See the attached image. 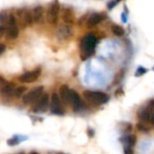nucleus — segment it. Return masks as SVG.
I'll return each instance as SVG.
<instances>
[{
    "instance_id": "1",
    "label": "nucleus",
    "mask_w": 154,
    "mask_h": 154,
    "mask_svg": "<svg viewBox=\"0 0 154 154\" xmlns=\"http://www.w3.org/2000/svg\"><path fill=\"white\" fill-rule=\"evenodd\" d=\"M60 94L61 99L66 104L70 105L75 112H79L84 107L85 105L80 99V97L79 96V94L75 90L69 88L67 85H63L60 87Z\"/></svg>"
},
{
    "instance_id": "2",
    "label": "nucleus",
    "mask_w": 154,
    "mask_h": 154,
    "mask_svg": "<svg viewBox=\"0 0 154 154\" xmlns=\"http://www.w3.org/2000/svg\"><path fill=\"white\" fill-rule=\"evenodd\" d=\"M97 37L93 32H89L84 36L80 44L82 60L89 58L94 53L95 48L97 46Z\"/></svg>"
},
{
    "instance_id": "3",
    "label": "nucleus",
    "mask_w": 154,
    "mask_h": 154,
    "mask_svg": "<svg viewBox=\"0 0 154 154\" xmlns=\"http://www.w3.org/2000/svg\"><path fill=\"white\" fill-rule=\"evenodd\" d=\"M84 97L89 101L90 103L94 105H102L106 103L109 100L108 95H106L104 92L100 91H90V90H86L83 93Z\"/></svg>"
},
{
    "instance_id": "4",
    "label": "nucleus",
    "mask_w": 154,
    "mask_h": 154,
    "mask_svg": "<svg viewBox=\"0 0 154 154\" xmlns=\"http://www.w3.org/2000/svg\"><path fill=\"white\" fill-rule=\"evenodd\" d=\"M43 90H44V88L42 86H39V87H35L34 88H32V90L24 94L23 97V104L29 105V104L34 103L43 94Z\"/></svg>"
},
{
    "instance_id": "5",
    "label": "nucleus",
    "mask_w": 154,
    "mask_h": 154,
    "mask_svg": "<svg viewBox=\"0 0 154 154\" xmlns=\"http://www.w3.org/2000/svg\"><path fill=\"white\" fill-rule=\"evenodd\" d=\"M59 12H60V4L58 1L51 3L48 8L47 12V21L51 24H56L59 19Z\"/></svg>"
},
{
    "instance_id": "6",
    "label": "nucleus",
    "mask_w": 154,
    "mask_h": 154,
    "mask_svg": "<svg viewBox=\"0 0 154 154\" xmlns=\"http://www.w3.org/2000/svg\"><path fill=\"white\" fill-rule=\"evenodd\" d=\"M49 106V96L47 94H42L36 101L33 106V112L41 113L45 112Z\"/></svg>"
},
{
    "instance_id": "7",
    "label": "nucleus",
    "mask_w": 154,
    "mask_h": 154,
    "mask_svg": "<svg viewBox=\"0 0 154 154\" xmlns=\"http://www.w3.org/2000/svg\"><path fill=\"white\" fill-rule=\"evenodd\" d=\"M41 75V69H36L32 71H27L23 74H22L18 79L22 83H32L38 79V78Z\"/></svg>"
},
{
    "instance_id": "8",
    "label": "nucleus",
    "mask_w": 154,
    "mask_h": 154,
    "mask_svg": "<svg viewBox=\"0 0 154 154\" xmlns=\"http://www.w3.org/2000/svg\"><path fill=\"white\" fill-rule=\"evenodd\" d=\"M51 111L52 114L55 115H63L64 114V109L61 106L60 103V97L58 96V94L53 93L51 95Z\"/></svg>"
},
{
    "instance_id": "9",
    "label": "nucleus",
    "mask_w": 154,
    "mask_h": 154,
    "mask_svg": "<svg viewBox=\"0 0 154 154\" xmlns=\"http://www.w3.org/2000/svg\"><path fill=\"white\" fill-rule=\"evenodd\" d=\"M14 88H14V85L13 83L8 82L4 78L0 77V94L13 95Z\"/></svg>"
},
{
    "instance_id": "10",
    "label": "nucleus",
    "mask_w": 154,
    "mask_h": 154,
    "mask_svg": "<svg viewBox=\"0 0 154 154\" xmlns=\"http://www.w3.org/2000/svg\"><path fill=\"white\" fill-rule=\"evenodd\" d=\"M105 14H99V13H94L92 14L88 20V26H94L97 25V23H99L100 22L103 21V19H105Z\"/></svg>"
},
{
    "instance_id": "11",
    "label": "nucleus",
    "mask_w": 154,
    "mask_h": 154,
    "mask_svg": "<svg viewBox=\"0 0 154 154\" xmlns=\"http://www.w3.org/2000/svg\"><path fill=\"white\" fill-rule=\"evenodd\" d=\"M33 21L36 23H42L43 22V8L42 5H38L33 9V12L32 13Z\"/></svg>"
},
{
    "instance_id": "12",
    "label": "nucleus",
    "mask_w": 154,
    "mask_h": 154,
    "mask_svg": "<svg viewBox=\"0 0 154 154\" xmlns=\"http://www.w3.org/2000/svg\"><path fill=\"white\" fill-rule=\"evenodd\" d=\"M72 33V30L71 27H69V25H64L60 27V29L58 30V36L60 39H68Z\"/></svg>"
},
{
    "instance_id": "13",
    "label": "nucleus",
    "mask_w": 154,
    "mask_h": 154,
    "mask_svg": "<svg viewBox=\"0 0 154 154\" xmlns=\"http://www.w3.org/2000/svg\"><path fill=\"white\" fill-rule=\"evenodd\" d=\"M62 19L67 23H71L74 21V12L71 8H65L62 14Z\"/></svg>"
},
{
    "instance_id": "14",
    "label": "nucleus",
    "mask_w": 154,
    "mask_h": 154,
    "mask_svg": "<svg viewBox=\"0 0 154 154\" xmlns=\"http://www.w3.org/2000/svg\"><path fill=\"white\" fill-rule=\"evenodd\" d=\"M5 33L8 39L10 40H14L16 39L18 37L19 34V28L15 25L14 26H9L6 30H5Z\"/></svg>"
},
{
    "instance_id": "15",
    "label": "nucleus",
    "mask_w": 154,
    "mask_h": 154,
    "mask_svg": "<svg viewBox=\"0 0 154 154\" xmlns=\"http://www.w3.org/2000/svg\"><path fill=\"white\" fill-rule=\"evenodd\" d=\"M26 91V88L23 87V86H20V87H17L14 88V92H13V96H14L15 97H21L22 96L24 95Z\"/></svg>"
},
{
    "instance_id": "16",
    "label": "nucleus",
    "mask_w": 154,
    "mask_h": 154,
    "mask_svg": "<svg viewBox=\"0 0 154 154\" xmlns=\"http://www.w3.org/2000/svg\"><path fill=\"white\" fill-rule=\"evenodd\" d=\"M112 32H114L115 35L116 36H123L125 34V30L123 27L117 25V24H114L112 26Z\"/></svg>"
},
{
    "instance_id": "17",
    "label": "nucleus",
    "mask_w": 154,
    "mask_h": 154,
    "mask_svg": "<svg viewBox=\"0 0 154 154\" xmlns=\"http://www.w3.org/2000/svg\"><path fill=\"white\" fill-rule=\"evenodd\" d=\"M26 139H27V138L20 139V137H19V136H14L12 139H9V140L7 141V144H8L9 146H14V145L19 144L21 142H23V140H26Z\"/></svg>"
},
{
    "instance_id": "18",
    "label": "nucleus",
    "mask_w": 154,
    "mask_h": 154,
    "mask_svg": "<svg viewBox=\"0 0 154 154\" xmlns=\"http://www.w3.org/2000/svg\"><path fill=\"white\" fill-rule=\"evenodd\" d=\"M136 143V136L135 135H129L125 137V144L126 147H133Z\"/></svg>"
},
{
    "instance_id": "19",
    "label": "nucleus",
    "mask_w": 154,
    "mask_h": 154,
    "mask_svg": "<svg viewBox=\"0 0 154 154\" xmlns=\"http://www.w3.org/2000/svg\"><path fill=\"white\" fill-rule=\"evenodd\" d=\"M136 127H137V129H138L140 132H143V133H149V132H150V128L147 127V126H146L145 125H143V124H137Z\"/></svg>"
},
{
    "instance_id": "20",
    "label": "nucleus",
    "mask_w": 154,
    "mask_h": 154,
    "mask_svg": "<svg viewBox=\"0 0 154 154\" xmlns=\"http://www.w3.org/2000/svg\"><path fill=\"white\" fill-rule=\"evenodd\" d=\"M146 72H148V69H144V68H143V67H140V68H138L135 76H136V77H139V76H142V75L145 74Z\"/></svg>"
},
{
    "instance_id": "21",
    "label": "nucleus",
    "mask_w": 154,
    "mask_h": 154,
    "mask_svg": "<svg viewBox=\"0 0 154 154\" xmlns=\"http://www.w3.org/2000/svg\"><path fill=\"white\" fill-rule=\"evenodd\" d=\"M7 23L9 26H14V23H15V18L13 14H10L8 16V19H7Z\"/></svg>"
},
{
    "instance_id": "22",
    "label": "nucleus",
    "mask_w": 154,
    "mask_h": 154,
    "mask_svg": "<svg viewBox=\"0 0 154 154\" xmlns=\"http://www.w3.org/2000/svg\"><path fill=\"white\" fill-rule=\"evenodd\" d=\"M117 4H118V1H111L107 4V7L108 9H113Z\"/></svg>"
},
{
    "instance_id": "23",
    "label": "nucleus",
    "mask_w": 154,
    "mask_h": 154,
    "mask_svg": "<svg viewBox=\"0 0 154 154\" xmlns=\"http://www.w3.org/2000/svg\"><path fill=\"white\" fill-rule=\"evenodd\" d=\"M125 154H134V151L131 147H125Z\"/></svg>"
},
{
    "instance_id": "24",
    "label": "nucleus",
    "mask_w": 154,
    "mask_h": 154,
    "mask_svg": "<svg viewBox=\"0 0 154 154\" xmlns=\"http://www.w3.org/2000/svg\"><path fill=\"white\" fill-rule=\"evenodd\" d=\"M5 51V45L3 43H0V55Z\"/></svg>"
},
{
    "instance_id": "25",
    "label": "nucleus",
    "mask_w": 154,
    "mask_h": 154,
    "mask_svg": "<svg viewBox=\"0 0 154 154\" xmlns=\"http://www.w3.org/2000/svg\"><path fill=\"white\" fill-rule=\"evenodd\" d=\"M6 19V15L5 14H0V22H3Z\"/></svg>"
},
{
    "instance_id": "26",
    "label": "nucleus",
    "mask_w": 154,
    "mask_h": 154,
    "mask_svg": "<svg viewBox=\"0 0 154 154\" xmlns=\"http://www.w3.org/2000/svg\"><path fill=\"white\" fill-rule=\"evenodd\" d=\"M5 32V28L4 26H0V35L4 34Z\"/></svg>"
},
{
    "instance_id": "27",
    "label": "nucleus",
    "mask_w": 154,
    "mask_h": 154,
    "mask_svg": "<svg viewBox=\"0 0 154 154\" xmlns=\"http://www.w3.org/2000/svg\"><path fill=\"white\" fill-rule=\"evenodd\" d=\"M29 154H39L38 152H30Z\"/></svg>"
},
{
    "instance_id": "28",
    "label": "nucleus",
    "mask_w": 154,
    "mask_h": 154,
    "mask_svg": "<svg viewBox=\"0 0 154 154\" xmlns=\"http://www.w3.org/2000/svg\"><path fill=\"white\" fill-rule=\"evenodd\" d=\"M18 154H24V153H23V152H19Z\"/></svg>"
},
{
    "instance_id": "29",
    "label": "nucleus",
    "mask_w": 154,
    "mask_h": 154,
    "mask_svg": "<svg viewBox=\"0 0 154 154\" xmlns=\"http://www.w3.org/2000/svg\"><path fill=\"white\" fill-rule=\"evenodd\" d=\"M55 154H61V153H55Z\"/></svg>"
}]
</instances>
